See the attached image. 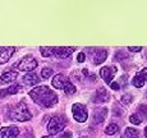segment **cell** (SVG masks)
I'll return each instance as SVG.
<instances>
[{
    "label": "cell",
    "instance_id": "1",
    "mask_svg": "<svg viewBox=\"0 0 147 138\" xmlns=\"http://www.w3.org/2000/svg\"><path fill=\"white\" fill-rule=\"evenodd\" d=\"M30 96L37 105L42 106V108H53L58 102L56 94H54L53 90H50L47 86L36 87V88L31 90Z\"/></svg>",
    "mask_w": 147,
    "mask_h": 138
},
{
    "label": "cell",
    "instance_id": "2",
    "mask_svg": "<svg viewBox=\"0 0 147 138\" xmlns=\"http://www.w3.org/2000/svg\"><path fill=\"white\" fill-rule=\"evenodd\" d=\"M9 118L16 122H27V120H31L32 118V114L28 110L27 105L24 102H18L16 106L10 110V114H9Z\"/></svg>",
    "mask_w": 147,
    "mask_h": 138
},
{
    "label": "cell",
    "instance_id": "3",
    "mask_svg": "<svg viewBox=\"0 0 147 138\" xmlns=\"http://www.w3.org/2000/svg\"><path fill=\"white\" fill-rule=\"evenodd\" d=\"M53 86L58 90H61L68 95H73L76 92V87L74 84L70 82L69 79L65 77L64 74H56L53 79Z\"/></svg>",
    "mask_w": 147,
    "mask_h": 138
},
{
    "label": "cell",
    "instance_id": "4",
    "mask_svg": "<svg viewBox=\"0 0 147 138\" xmlns=\"http://www.w3.org/2000/svg\"><path fill=\"white\" fill-rule=\"evenodd\" d=\"M67 124V119L64 116H54L47 124V131L50 134H56L64 129V127Z\"/></svg>",
    "mask_w": 147,
    "mask_h": 138
},
{
    "label": "cell",
    "instance_id": "5",
    "mask_svg": "<svg viewBox=\"0 0 147 138\" xmlns=\"http://www.w3.org/2000/svg\"><path fill=\"white\" fill-rule=\"evenodd\" d=\"M14 67L18 68L19 70H22V72H31V70H33L37 67V60H36L33 56L27 55V56H24L21 61H18Z\"/></svg>",
    "mask_w": 147,
    "mask_h": 138
},
{
    "label": "cell",
    "instance_id": "6",
    "mask_svg": "<svg viewBox=\"0 0 147 138\" xmlns=\"http://www.w3.org/2000/svg\"><path fill=\"white\" fill-rule=\"evenodd\" d=\"M72 112L74 119L77 120L78 123H84L88 118V111H87V108L82 104H74L72 108Z\"/></svg>",
    "mask_w": 147,
    "mask_h": 138
},
{
    "label": "cell",
    "instance_id": "7",
    "mask_svg": "<svg viewBox=\"0 0 147 138\" xmlns=\"http://www.w3.org/2000/svg\"><path fill=\"white\" fill-rule=\"evenodd\" d=\"M117 72H118L117 67H104V68L100 69V75H101V78L105 81V83L110 84L113 77H114V74Z\"/></svg>",
    "mask_w": 147,
    "mask_h": 138
},
{
    "label": "cell",
    "instance_id": "8",
    "mask_svg": "<svg viewBox=\"0 0 147 138\" xmlns=\"http://www.w3.org/2000/svg\"><path fill=\"white\" fill-rule=\"evenodd\" d=\"M146 82H147V68L142 69L141 72H138L133 77V79H132V84H133L134 87H137V88L143 87Z\"/></svg>",
    "mask_w": 147,
    "mask_h": 138
},
{
    "label": "cell",
    "instance_id": "9",
    "mask_svg": "<svg viewBox=\"0 0 147 138\" xmlns=\"http://www.w3.org/2000/svg\"><path fill=\"white\" fill-rule=\"evenodd\" d=\"M19 136V129L16 125L5 127L0 129V138H17Z\"/></svg>",
    "mask_w": 147,
    "mask_h": 138
},
{
    "label": "cell",
    "instance_id": "10",
    "mask_svg": "<svg viewBox=\"0 0 147 138\" xmlns=\"http://www.w3.org/2000/svg\"><path fill=\"white\" fill-rule=\"evenodd\" d=\"M109 92H107V90L105 88V87H100V88L96 91L95 96H94V102L96 104H101V102H106V101H109Z\"/></svg>",
    "mask_w": 147,
    "mask_h": 138
},
{
    "label": "cell",
    "instance_id": "11",
    "mask_svg": "<svg viewBox=\"0 0 147 138\" xmlns=\"http://www.w3.org/2000/svg\"><path fill=\"white\" fill-rule=\"evenodd\" d=\"M76 47L69 46V47H55V51H54V55L58 56L60 59H65L69 55H72L74 53Z\"/></svg>",
    "mask_w": 147,
    "mask_h": 138
},
{
    "label": "cell",
    "instance_id": "12",
    "mask_svg": "<svg viewBox=\"0 0 147 138\" xmlns=\"http://www.w3.org/2000/svg\"><path fill=\"white\" fill-rule=\"evenodd\" d=\"M16 51V47H0V64L7 63L8 60L10 59V56L14 54Z\"/></svg>",
    "mask_w": 147,
    "mask_h": 138
},
{
    "label": "cell",
    "instance_id": "13",
    "mask_svg": "<svg viewBox=\"0 0 147 138\" xmlns=\"http://www.w3.org/2000/svg\"><path fill=\"white\" fill-rule=\"evenodd\" d=\"M107 115V109L106 108H100L94 112V124H101L105 120Z\"/></svg>",
    "mask_w": 147,
    "mask_h": 138
},
{
    "label": "cell",
    "instance_id": "14",
    "mask_svg": "<svg viewBox=\"0 0 147 138\" xmlns=\"http://www.w3.org/2000/svg\"><path fill=\"white\" fill-rule=\"evenodd\" d=\"M106 58H107V51L106 50H102V49L96 50L95 54H94V64L98 65V64L104 63V61L106 60Z\"/></svg>",
    "mask_w": 147,
    "mask_h": 138
},
{
    "label": "cell",
    "instance_id": "15",
    "mask_svg": "<svg viewBox=\"0 0 147 138\" xmlns=\"http://www.w3.org/2000/svg\"><path fill=\"white\" fill-rule=\"evenodd\" d=\"M17 77H18V73L13 72V70H9V72H5V73H3L1 74V77H0V82L1 83L13 82V81H16Z\"/></svg>",
    "mask_w": 147,
    "mask_h": 138
},
{
    "label": "cell",
    "instance_id": "16",
    "mask_svg": "<svg viewBox=\"0 0 147 138\" xmlns=\"http://www.w3.org/2000/svg\"><path fill=\"white\" fill-rule=\"evenodd\" d=\"M23 82L27 86H35V84H37L40 82V79H38L36 73H28V74H26L23 77Z\"/></svg>",
    "mask_w": 147,
    "mask_h": 138
},
{
    "label": "cell",
    "instance_id": "17",
    "mask_svg": "<svg viewBox=\"0 0 147 138\" xmlns=\"http://www.w3.org/2000/svg\"><path fill=\"white\" fill-rule=\"evenodd\" d=\"M21 91H22V87L19 86V84H13V86L8 87V88L1 90V91H0V95H1V96H7V95H16V94H18V92H21Z\"/></svg>",
    "mask_w": 147,
    "mask_h": 138
},
{
    "label": "cell",
    "instance_id": "18",
    "mask_svg": "<svg viewBox=\"0 0 147 138\" xmlns=\"http://www.w3.org/2000/svg\"><path fill=\"white\" fill-rule=\"evenodd\" d=\"M105 133L107 134V136H114V134H118L119 133V127L115 124V123H111V124H109L106 127Z\"/></svg>",
    "mask_w": 147,
    "mask_h": 138
},
{
    "label": "cell",
    "instance_id": "19",
    "mask_svg": "<svg viewBox=\"0 0 147 138\" xmlns=\"http://www.w3.org/2000/svg\"><path fill=\"white\" fill-rule=\"evenodd\" d=\"M140 133L134 128H125V132L123 134V138H138Z\"/></svg>",
    "mask_w": 147,
    "mask_h": 138
},
{
    "label": "cell",
    "instance_id": "20",
    "mask_svg": "<svg viewBox=\"0 0 147 138\" xmlns=\"http://www.w3.org/2000/svg\"><path fill=\"white\" fill-rule=\"evenodd\" d=\"M136 114L141 118V120H142V122H143V120H146L147 119V106L146 105H140Z\"/></svg>",
    "mask_w": 147,
    "mask_h": 138
},
{
    "label": "cell",
    "instance_id": "21",
    "mask_svg": "<svg viewBox=\"0 0 147 138\" xmlns=\"http://www.w3.org/2000/svg\"><path fill=\"white\" fill-rule=\"evenodd\" d=\"M54 51H55V47H41V50H40L41 55L45 56V58H50V56H53Z\"/></svg>",
    "mask_w": 147,
    "mask_h": 138
},
{
    "label": "cell",
    "instance_id": "22",
    "mask_svg": "<svg viewBox=\"0 0 147 138\" xmlns=\"http://www.w3.org/2000/svg\"><path fill=\"white\" fill-rule=\"evenodd\" d=\"M132 98H133V97H132L129 94L123 95V96H121V98H120V102L123 104V105H125V106H127V105H129V104L132 102Z\"/></svg>",
    "mask_w": 147,
    "mask_h": 138
},
{
    "label": "cell",
    "instance_id": "23",
    "mask_svg": "<svg viewBox=\"0 0 147 138\" xmlns=\"http://www.w3.org/2000/svg\"><path fill=\"white\" fill-rule=\"evenodd\" d=\"M129 120H131V123H132V124H134V125H140L141 123H142L141 118L138 116L137 114H132L131 116H129Z\"/></svg>",
    "mask_w": 147,
    "mask_h": 138
},
{
    "label": "cell",
    "instance_id": "24",
    "mask_svg": "<svg viewBox=\"0 0 147 138\" xmlns=\"http://www.w3.org/2000/svg\"><path fill=\"white\" fill-rule=\"evenodd\" d=\"M53 69H50V68H44L42 69V72H41V75H42V78L44 79H47L49 77H51L53 75Z\"/></svg>",
    "mask_w": 147,
    "mask_h": 138
},
{
    "label": "cell",
    "instance_id": "25",
    "mask_svg": "<svg viewBox=\"0 0 147 138\" xmlns=\"http://www.w3.org/2000/svg\"><path fill=\"white\" fill-rule=\"evenodd\" d=\"M125 58H127V55L124 54L123 51H118L117 54H115V56H114V59H115V60H118V61L123 60V59H125Z\"/></svg>",
    "mask_w": 147,
    "mask_h": 138
},
{
    "label": "cell",
    "instance_id": "26",
    "mask_svg": "<svg viewBox=\"0 0 147 138\" xmlns=\"http://www.w3.org/2000/svg\"><path fill=\"white\" fill-rule=\"evenodd\" d=\"M59 138H72V132L67 131V132H64V133H60L59 134Z\"/></svg>",
    "mask_w": 147,
    "mask_h": 138
},
{
    "label": "cell",
    "instance_id": "27",
    "mask_svg": "<svg viewBox=\"0 0 147 138\" xmlns=\"http://www.w3.org/2000/svg\"><path fill=\"white\" fill-rule=\"evenodd\" d=\"M128 49H129V51H132V53H140L141 50H142V47H141V46H137V47H134V46H129Z\"/></svg>",
    "mask_w": 147,
    "mask_h": 138
},
{
    "label": "cell",
    "instance_id": "28",
    "mask_svg": "<svg viewBox=\"0 0 147 138\" xmlns=\"http://www.w3.org/2000/svg\"><path fill=\"white\" fill-rule=\"evenodd\" d=\"M84 58H86L84 53H80V54H78V58H77V61H78V63H83V61H84Z\"/></svg>",
    "mask_w": 147,
    "mask_h": 138
},
{
    "label": "cell",
    "instance_id": "29",
    "mask_svg": "<svg viewBox=\"0 0 147 138\" xmlns=\"http://www.w3.org/2000/svg\"><path fill=\"white\" fill-rule=\"evenodd\" d=\"M110 86H111V88L114 90V91H119V90H120L119 83H117V82H111V83H110Z\"/></svg>",
    "mask_w": 147,
    "mask_h": 138
},
{
    "label": "cell",
    "instance_id": "30",
    "mask_svg": "<svg viewBox=\"0 0 147 138\" xmlns=\"http://www.w3.org/2000/svg\"><path fill=\"white\" fill-rule=\"evenodd\" d=\"M82 73H83V75H88V77H90V73H88V70H87V69H83V70H82Z\"/></svg>",
    "mask_w": 147,
    "mask_h": 138
},
{
    "label": "cell",
    "instance_id": "31",
    "mask_svg": "<svg viewBox=\"0 0 147 138\" xmlns=\"http://www.w3.org/2000/svg\"><path fill=\"white\" fill-rule=\"evenodd\" d=\"M145 136H146V138H147V127L145 128Z\"/></svg>",
    "mask_w": 147,
    "mask_h": 138
},
{
    "label": "cell",
    "instance_id": "32",
    "mask_svg": "<svg viewBox=\"0 0 147 138\" xmlns=\"http://www.w3.org/2000/svg\"><path fill=\"white\" fill-rule=\"evenodd\" d=\"M42 138H53L51 136H45V137H42Z\"/></svg>",
    "mask_w": 147,
    "mask_h": 138
}]
</instances>
